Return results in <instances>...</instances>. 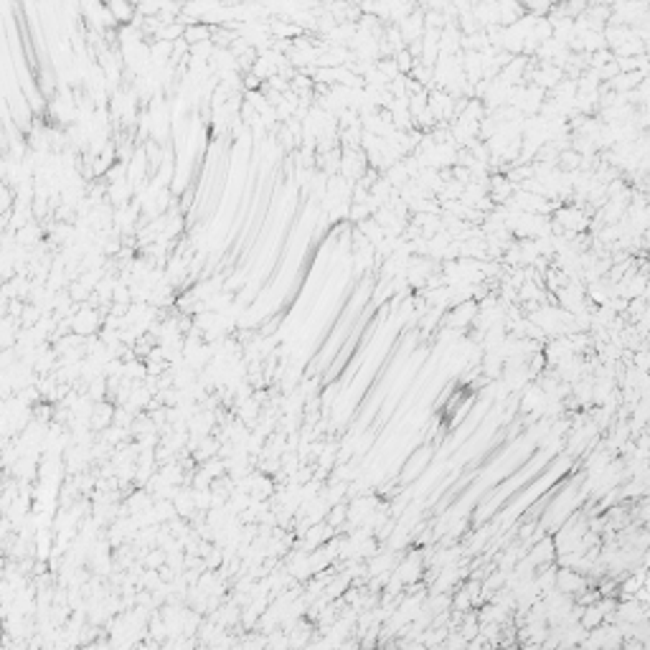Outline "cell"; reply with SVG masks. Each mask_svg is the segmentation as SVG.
<instances>
[{"mask_svg": "<svg viewBox=\"0 0 650 650\" xmlns=\"http://www.w3.org/2000/svg\"><path fill=\"white\" fill-rule=\"evenodd\" d=\"M554 584L562 594H574V592H582L587 582H584V576L576 574L574 569H559V572H556Z\"/></svg>", "mask_w": 650, "mask_h": 650, "instance_id": "1", "label": "cell"}]
</instances>
